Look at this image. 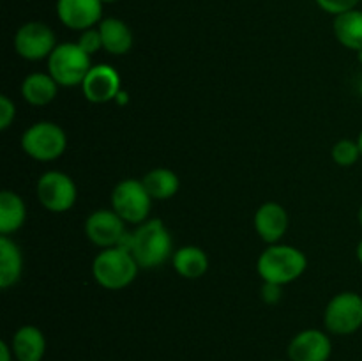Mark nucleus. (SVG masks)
Segmentation results:
<instances>
[{
    "mask_svg": "<svg viewBox=\"0 0 362 361\" xmlns=\"http://www.w3.org/2000/svg\"><path fill=\"white\" fill-rule=\"evenodd\" d=\"M308 269V257L292 244H269L257 260V273L264 282L288 285L299 280Z\"/></svg>",
    "mask_w": 362,
    "mask_h": 361,
    "instance_id": "1",
    "label": "nucleus"
},
{
    "mask_svg": "<svg viewBox=\"0 0 362 361\" xmlns=\"http://www.w3.org/2000/svg\"><path fill=\"white\" fill-rule=\"evenodd\" d=\"M140 269H156L173 255L172 234L159 218L147 219L131 232V248Z\"/></svg>",
    "mask_w": 362,
    "mask_h": 361,
    "instance_id": "2",
    "label": "nucleus"
},
{
    "mask_svg": "<svg viewBox=\"0 0 362 361\" xmlns=\"http://www.w3.org/2000/svg\"><path fill=\"white\" fill-rule=\"evenodd\" d=\"M140 265L129 250L120 246L105 248L92 260V276L103 289L120 290L136 280Z\"/></svg>",
    "mask_w": 362,
    "mask_h": 361,
    "instance_id": "3",
    "label": "nucleus"
},
{
    "mask_svg": "<svg viewBox=\"0 0 362 361\" xmlns=\"http://www.w3.org/2000/svg\"><path fill=\"white\" fill-rule=\"evenodd\" d=\"M46 60L48 73L60 87H81L92 67L90 55L78 42H59Z\"/></svg>",
    "mask_w": 362,
    "mask_h": 361,
    "instance_id": "4",
    "label": "nucleus"
},
{
    "mask_svg": "<svg viewBox=\"0 0 362 361\" xmlns=\"http://www.w3.org/2000/svg\"><path fill=\"white\" fill-rule=\"evenodd\" d=\"M21 149L35 161H55L66 152L67 134L52 120H39L28 126L21 134Z\"/></svg>",
    "mask_w": 362,
    "mask_h": 361,
    "instance_id": "5",
    "label": "nucleus"
},
{
    "mask_svg": "<svg viewBox=\"0 0 362 361\" xmlns=\"http://www.w3.org/2000/svg\"><path fill=\"white\" fill-rule=\"evenodd\" d=\"M154 198L148 195L141 179H122L112 191V209L126 223L141 225L151 214Z\"/></svg>",
    "mask_w": 362,
    "mask_h": 361,
    "instance_id": "6",
    "label": "nucleus"
},
{
    "mask_svg": "<svg viewBox=\"0 0 362 361\" xmlns=\"http://www.w3.org/2000/svg\"><path fill=\"white\" fill-rule=\"evenodd\" d=\"M324 328L329 335L349 336L362 328V296L345 290L329 299L324 310Z\"/></svg>",
    "mask_w": 362,
    "mask_h": 361,
    "instance_id": "7",
    "label": "nucleus"
},
{
    "mask_svg": "<svg viewBox=\"0 0 362 361\" xmlns=\"http://www.w3.org/2000/svg\"><path fill=\"white\" fill-rule=\"evenodd\" d=\"M37 200L46 211L67 212L74 207L78 198V188L73 177L60 170H48L42 173L35 184Z\"/></svg>",
    "mask_w": 362,
    "mask_h": 361,
    "instance_id": "8",
    "label": "nucleus"
},
{
    "mask_svg": "<svg viewBox=\"0 0 362 361\" xmlns=\"http://www.w3.org/2000/svg\"><path fill=\"white\" fill-rule=\"evenodd\" d=\"M14 50L18 55L30 62L48 59L55 50L57 35L45 21H27L14 34Z\"/></svg>",
    "mask_w": 362,
    "mask_h": 361,
    "instance_id": "9",
    "label": "nucleus"
},
{
    "mask_svg": "<svg viewBox=\"0 0 362 361\" xmlns=\"http://www.w3.org/2000/svg\"><path fill=\"white\" fill-rule=\"evenodd\" d=\"M126 234V222L113 209H95L85 219V236L101 250L119 246Z\"/></svg>",
    "mask_w": 362,
    "mask_h": 361,
    "instance_id": "10",
    "label": "nucleus"
},
{
    "mask_svg": "<svg viewBox=\"0 0 362 361\" xmlns=\"http://www.w3.org/2000/svg\"><path fill=\"white\" fill-rule=\"evenodd\" d=\"M286 353L290 361H329L332 354V340L324 329H303L290 340Z\"/></svg>",
    "mask_w": 362,
    "mask_h": 361,
    "instance_id": "11",
    "label": "nucleus"
},
{
    "mask_svg": "<svg viewBox=\"0 0 362 361\" xmlns=\"http://www.w3.org/2000/svg\"><path fill=\"white\" fill-rule=\"evenodd\" d=\"M101 0H57V18L64 27L83 32L95 27L103 20Z\"/></svg>",
    "mask_w": 362,
    "mask_h": 361,
    "instance_id": "12",
    "label": "nucleus"
},
{
    "mask_svg": "<svg viewBox=\"0 0 362 361\" xmlns=\"http://www.w3.org/2000/svg\"><path fill=\"white\" fill-rule=\"evenodd\" d=\"M81 91L87 101L103 105L115 101L120 94V74L110 64H95L81 84Z\"/></svg>",
    "mask_w": 362,
    "mask_h": 361,
    "instance_id": "13",
    "label": "nucleus"
},
{
    "mask_svg": "<svg viewBox=\"0 0 362 361\" xmlns=\"http://www.w3.org/2000/svg\"><path fill=\"white\" fill-rule=\"evenodd\" d=\"M288 212L279 202H264L253 218L255 230L267 244L279 243L288 230Z\"/></svg>",
    "mask_w": 362,
    "mask_h": 361,
    "instance_id": "14",
    "label": "nucleus"
},
{
    "mask_svg": "<svg viewBox=\"0 0 362 361\" xmlns=\"http://www.w3.org/2000/svg\"><path fill=\"white\" fill-rule=\"evenodd\" d=\"M11 347L16 361H42L46 354V336L37 326L25 324L14 331Z\"/></svg>",
    "mask_w": 362,
    "mask_h": 361,
    "instance_id": "15",
    "label": "nucleus"
},
{
    "mask_svg": "<svg viewBox=\"0 0 362 361\" xmlns=\"http://www.w3.org/2000/svg\"><path fill=\"white\" fill-rule=\"evenodd\" d=\"M98 28L103 39V50L110 55H126L133 48V32L120 18H103Z\"/></svg>",
    "mask_w": 362,
    "mask_h": 361,
    "instance_id": "16",
    "label": "nucleus"
},
{
    "mask_svg": "<svg viewBox=\"0 0 362 361\" xmlns=\"http://www.w3.org/2000/svg\"><path fill=\"white\" fill-rule=\"evenodd\" d=\"M60 85L49 73H30L21 81V98L32 106H46L57 98Z\"/></svg>",
    "mask_w": 362,
    "mask_h": 361,
    "instance_id": "17",
    "label": "nucleus"
},
{
    "mask_svg": "<svg viewBox=\"0 0 362 361\" xmlns=\"http://www.w3.org/2000/svg\"><path fill=\"white\" fill-rule=\"evenodd\" d=\"M23 275V253L9 236L0 237V289L16 285Z\"/></svg>",
    "mask_w": 362,
    "mask_h": 361,
    "instance_id": "18",
    "label": "nucleus"
},
{
    "mask_svg": "<svg viewBox=\"0 0 362 361\" xmlns=\"http://www.w3.org/2000/svg\"><path fill=\"white\" fill-rule=\"evenodd\" d=\"M172 265L179 276L186 280H198L207 273L209 257L200 246L187 244L179 248L172 255Z\"/></svg>",
    "mask_w": 362,
    "mask_h": 361,
    "instance_id": "19",
    "label": "nucleus"
},
{
    "mask_svg": "<svg viewBox=\"0 0 362 361\" xmlns=\"http://www.w3.org/2000/svg\"><path fill=\"white\" fill-rule=\"evenodd\" d=\"M332 32L341 46L352 52H362V11L350 9L334 16Z\"/></svg>",
    "mask_w": 362,
    "mask_h": 361,
    "instance_id": "20",
    "label": "nucleus"
},
{
    "mask_svg": "<svg viewBox=\"0 0 362 361\" xmlns=\"http://www.w3.org/2000/svg\"><path fill=\"white\" fill-rule=\"evenodd\" d=\"M27 205L23 198L13 190L0 193V236H11L25 225Z\"/></svg>",
    "mask_w": 362,
    "mask_h": 361,
    "instance_id": "21",
    "label": "nucleus"
},
{
    "mask_svg": "<svg viewBox=\"0 0 362 361\" xmlns=\"http://www.w3.org/2000/svg\"><path fill=\"white\" fill-rule=\"evenodd\" d=\"M144 186L147 188L148 195L154 200H170L175 197L180 188V179L173 170L158 166V168L148 170L144 176Z\"/></svg>",
    "mask_w": 362,
    "mask_h": 361,
    "instance_id": "22",
    "label": "nucleus"
},
{
    "mask_svg": "<svg viewBox=\"0 0 362 361\" xmlns=\"http://www.w3.org/2000/svg\"><path fill=\"white\" fill-rule=\"evenodd\" d=\"M332 161L339 166H352L359 161L361 151L357 140H350V138H343L332 145Z\"/></svg>",
    "mask_w": 362,
    "mask_h": 361,
    "instance_id": "23",
    "label": "nucleus"
},
{
    "mask_svg": "<svg viewBox=\"0 0 362 361\" xmlns=\"http://www.w3.org/2000/svg\"><path fill=\"white\" fill-rule=\"evenodd\" d=\"M78 45L81 46V48L85 50V52L88 53V55H94V53H98L99 50H103V39H101V34H99V28L92 27V28H87V30H83L80 34V38H78Z\"/></svg>",
    "mask_w": 362,
    "mask_h": 361,
    "instance_id": "24",
    "label": "nucleus"
},
{
    "mask_svg": "<svg viewBox=\"0 0 362 361\" xmlns=\"http://www.w3.org/2000/svg\"><path fill=\"white\" fill-rule=\"evenodd\" d=\"M315 2L322 11L332 14V16H338L350 9H356L361 0H315Z\"/></svg>",
    "mask_w": 362,
    "mask_h": 361,
    "instance_id": "25",
    "label": "nucleus"
},
{
    "mask_svg": "<svg viewBox=\"0 0 362 361\" xmlns=\"http://www.w3.org/2000/svg\"><path fill=\"white\" fill-rule=\"evenodd\" d=\"M16 117V105L7 94L0 96V130L6 131Z\"/></svg>",
    "mask_w": 362,
    "mask_h": 361,
    "instance_id": "26",
    "label": "nucleus"
},
{
    "mask_svg": "<svg viewBox=\"0 0 362 361\" xmlns=\"http://www.w3.org/2000/svg\"><path fill=\"white\" fill-rule=\"evenodd\" d=\"M281 285H276V283L264 282L262 285V299L267 304H276L279 299H281Z\"/></svg>",
    "mask_w": 362,
    "mask_h": 361,
    "instance_id": "27",
    "label": "nucleus"
},
{
    "mask_svg": "<svg viewBox=\"0 0 362 361\" xmlns=\"http://www.w3.org/2000/svg\"><path fill=\"white\" fill-rule=\"evenodd\" d=\"M14 360H16V357H14L11 342L2 340V342H0V361H14Z\"/></svg>",
    "mask_w": 362,
    "mask_h": 361,
    "instance_id": "28",
    "label": "nucleus"
},
{
    "mask_svg": "<svg viewBox=\"0 0 362 361\" xmlns=\"http://www.w3.org/2000/svg\"><path fill=\"white\" fill-rule=\"evenodd\" d=\"M356 255H357V260H359V262H361V265H362V239L359 241V244H357Z\"/></svg>",
    "mask_w": 362,
    "mask_h": 361,
    "instance_id": "29",
    "label": "nucleus"
},
{
    "mask_svg": "<svg viewBox=\"0 0 362 361\" xmlns=\"http://www.w3.org/2000/svg\"><path fill=\"white\" fill-rule=\"evenodd\" d=\"M126 99H127V94H126V92H122V91H120V94L117 96V99H115V101H117V103H120V105H122V103H126Z\"/></svg>",
    "mask_w": 362,
    "mask_h": 361,
    "instance_id": "30",
    "label": "nucleus"
},
{
    "mask_svg": "<svg viewBox=\"0 0 362 361\" xmlns=\"http://www.w3.org/2000/svg\"><path fill=\"white\" fill-rule=\"evenodd\" d=\"M357 145H359V151H361V158H362V130H361L359 137H357Z\"/></svg>",
    "mask_w": 362,
    "mask_h": 361,
    "instance_id": "31",
    "label": "nucleus"
},
{
    "mask_svg": "<svg viewBox=\"0 0 362 361\" xmlns=\"http://www.w3.org/2000/svg\"><path fill=\"white\" fill-rule=\"evenodd\" d=\"M103 4H115V2H119V0H101Z\"/></svg>",
    "mask_w": 362,
    "mask_h": 361,
    "instance_id": "32",
    "label": "nucleus"
},
{
    "mask_svg": "<svg viewBox=\"0 0 362 361\" xmlns=\"http://www.w3.org/2000/svg\"><path fill=\"white\" fill-rule=\"evenodd\" d=\"M359 223H361V227H362V204H361V207H359Z\"/></svg>",
    "mask_w": 362,
    "mask_h": 361,
    "instance_id": "33",
    "label": "nucleus"
},
{
    "mask_svg": "<svg viewBox=\"0 0 362 361\" xmlns=\"http://www.w3.org/2000/svg\"><path fill=\"white\" fill-rule=\"evenodd\" d=\"M357 57H359V60H361V62H362V52L357 53Z\"/></svg>",
    "mask_w": 362,
    "mask_h": 361,
    "instance_id": "34",
    "label": "nucleus"
},
{
    "mask_svg": "<svg viewBox=\"0 0 362 361\" xmlns=\"http://www.w3.org/2000/svg\"><path fill=\"white\" fill-rule=\"evenodd\" d=\"M361 98H362V85H361Z\"/></svg>",
    "mask_w": 362,
    "mask_h": 361,
    "instance_id": "35",
    "label": "nucleus"
},
{
    "mask_svg": "<svg viewBox=\"0 0 362 361\" xmlns=\"http://www.w3.org/2000/svg\"><path fill=\"white\" fill-rule=\"evenodd\" d=\"M278 361H281V360H278Z\"/></svg>",
    "mask_w": 362,
    "mask_h": 361,
    "instance_id": "36",
    "label": "nucleus"
}]
</instances>
